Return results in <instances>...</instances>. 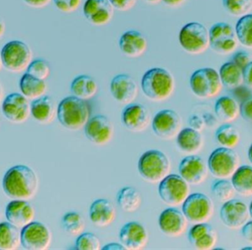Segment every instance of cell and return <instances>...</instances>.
Here are the masks:
<instances>
[{
	"label": "cell",
	"mask_w": 252,
	"mask_h": 250,
	"mask_svg": "<svg viewBox=\"0 0 252 250\" xmlns=\"http://www.w3.org/2000/svg\"><path fill=\"white\" fill-rule=\"evenodd\" d=\"M91 110L87 100L75 96L65 97L58 105L57 118L66 129L78 131L85 127L90 119Z\"/></svg>",
	"instance_id": "3957f363"
},
{
	"label": "cell",
	"mask_w": 252,
	"mask_h": 250,
	"mask_svg": "<svg viewBox=\"0 0 252 250\" xmlns=\"http://www.w3.org/2000/svg\"><path fill=\"white\" fill-rule=\"evenodd\" d=\"M188 220L182 211L175 207L167 208L158 217V227L165 236L177 238L188 229Z\"/></svg>",
	"instance_id": "ac0fdd59"
},
{
	"label": "cell",
	"mask_w": 252,
	"mask_h": 250,
	"mask_svg": "<svg viewBox=\"0 0 252 250\" xmlns=\"http://www.w3.org/2000/svg\"><path fill=\"white\" fill-rule=\"evenodd\" d=\"M241 165L239 155L232 149L219 148L212 152L208 159V168L218 179L232 178Z\"/></svg>",
	"instance_id": "ba28073f"
},
{
	"label": "cell",
	"mask_w": 252,
	"mask_h": 250,
	"mask_svg": "<svg viewBox=\"0 0 252 250\" xmlns=\"http://www.w3.org/2000/svg\"><path fill=\"white\" fill-rule=\"evenodd\" d=\"M5 24H4V21L1 19V16H0V39L2 38L3 35H4V32H5Z\"/></svg>",
	"instance_id": "db71d44e"
},
{
	"label": "cell",
	"mask_w": 252,
	"mask_h": 250,
	"mask_svg": "<svg viewBox=\"0 0 252 250\" xmlns=\"http://www.w3.org/2000/svg\"><path fill=\"white\" fill-rule=\"evenodd\" d=\"M248 156L249 159H250V162H251V164L252 165V143L251 146H250V149H249Z\"/></svg>",
	"instance_id": "9f6ffc18"
},
{
	"label": "cell",
	"mask_w": 252,
	"mask_h": 250,
	"mask_svg": "<svg viewBox=\"0 0 252 250\" xmlns=\"http://www.w3.org/2000/svg\"><path fill=\"white\" fill-rule=\"evenodd\" d=\"M53 1L58 10L64 13L76 11L82 3V0H53Z\"/></svg>",
	"instance_id": "7bdbcfd3"
},
{
	"label": "cell",
	"mask_w": 252,
	"mask_h": 250,
	"mask_svg": "<svg viewBox=\"0 0 252 250\" xmlns=\"http://www.w3.org/2000/svg\"><path fill=\"white\" fill-rule=\"evenodd\" d=\"M235 191L243 196H252V167L240 166L232 177Z\"/></svg>",
	"instance_id": "e575fe53"
},
{
	"label": "cell",
	"mask_w": 252,
	"mask_h": 250,
	"mask_svg": "<svg viewBox=\"0 0 252 250\" xmlns=\"http://www.w3.org/2000/svg\"><path fill=\"white\" fill-rule=\"evenodd\" d=\"M31 115L36 122L48 125L57 118L58 105L53 97L44 95L31 102Z\"/></svg>",
	"instance_id": "4316f807"
},
{
	"label": "cell",
	"mask_w": 252,
	"mask_h": 250,
	"mask_svg": "<svg viewBox=\"0 0 252 250\" xmlns=\"http://www.w3.org/2000/svg\"><path fill=\"white\" fill-rule=\"evenodd\" d=\"M148 3H150V4H158V3L161 2L162 0H145Z\"/></svg>",
	"instance_id": "11a10c76"
},
{
	"label": "cell",
	"mask_w": 252,
	"mask_h": 250,
	"mask_svg": "<svg viewBox=\"0 0 252 250\" xmlns=\"http://www.w3.org/2000/svg\"><path fill=\"white\" fill-rule=\"evenodd\" d=\"M22 247L27 250H46L51 245L52 233L47 226L32 221L21 230Z\"/></svg>",
	"instance_id": "4fadbf2b"
},
{
	"label": "cell",
	"mask_w": 252,
	"mask_h": 250,
	"mask_svg": "<svg viewBox=\"0 0 252 250\" xmlns=\"http://www.w3.org/2000/svg\"><path fill=\"white\" fill-rule=\"evenodd\" d=\"M249 209H250V217L252 219V202L250 204V206L249 207Z\"/></svg>",
	"instance_id": "680465c9"
},
{
	"label": "cell",
	"mask_w": 252,
	"mask_h": 250,
	"mask_svg": "<svg viewBox=\"0 0 252 250\" xmlns=\"http://www.w3.org/2000/svg\"><path fill=\"white\" fill-rule=\"evenodd\" d=\"M216 138L222 147L234 149L241 140V134L238 130L230 124L220 125L216 132Z\"/></svg>",
	"instance_id": "d590c367"
},
{
	"label": "cell",
	"mask_w": 252,
	"mask_h": 250,
	"mask_svg": "<svg viewBox=\"0 0 252 250\" xmlns=\"http://www.w3.org/2000/svg\"><path fill=\"white\" fill-rule=\"evenodd\" d=\"M241 115L247 122L252 124V95L247 97L240 105Z\"/></svg>",
	"instance_id": "ee69618b"
},
{
	"label": "cell",
	"mask_w": 252,
	"mask_h": 250,
	"mask_svg": "<svg viewBox=\"0 0 252 250\" xmlns=\"http://www.w3.org/2000/svg\"><path fill=\"white\" fill-rule=\"evenodd\" d=\"M225 10L235 17H243L252 10V0H223Z\"/></svg>",
	"instance_id": "ab89813d"
},
{
	"label": "cell",
	"mask_w": 252,
	"mask_h": 250,
	"mask_svg": "<svg viewBox=\"0 0 252 250\" xmlns=\"http://www.w3.org/2000/svg\"><path fill=\"white\" fill-rule=\"evenodd\" d=\"M142 92L152 101L162 102L171 97L175 90V80L167 69L152 68L145 72L141 81Z\"/></svg>",
	"instance_id": "7a4b0ae2"
},
{
	"label": "cell",
	"mask_w": 252,
	"mask_h": 250,
	"mask_svg": "<svg viewBox=\"0 0 252 250\" xmlns=\"http://www.w3.org/2000/svg\"><path fill=\"white\" fill-rule=\"evenodd\" d=\"M114 8L120 11H127L136 5L137 0H109Z\"/></svg>",
	"instance_id": "f6af8a7d"
},
{
	"label": "cell",
	"mask_w": 252,
	"mask_h": 250,
	"mask_svg": "<svg viewBox=\"0 0 252 250\" xmlns=\"http://www.w3.org/2000/svg\"><path fill=\"white\" fill-rule=\"evenodd\" d=\"M182 124L180 115L171 109H163L157 112L151 122L154 134L166 140L176 138L182 129Z\"/></svg>",
	"instance_id": "7c38bea8"
},
{
	"label": "cell",
	"mask_w": 252,
	"mask_h": 250,
	"mask_svg": "<svg viewBox=\"0 0 252 250\" xmlns=\"http://www.w3.org/2000/svg\"><path fill=\"white\" fill-rule=\"evenodd\" d=\"M25 4L33 8H44L50 4L53 0H23Z\"/></svg>",
	"instance_id": "681fc988"
},
{
	"label": "cell",
	"mask_w": 252,
	"mask_h": 250,
	"mask_svg": "<svg viewBox=\"0 0 252 250\" xmlns=\"http://www.w3.org/2000/svg\"><path fill=\"white\" fill-rule=\"evenodd\" d=\"M241 234L247 242L252 244V221H248L242 227Z\"/></svg>",
	"instance_id": "f907efd6"
},
{
	"label": "cell",
	"mask_w": 252,
	"mask_h": 250,
	"mask_svg": "<svg viewBox=\"0 0 252 250\" xmlns=\"http://www.w3.org/2000/svg\"><path fill=\"white\" fill-rule=\"evenodd\" d=\"M50 72L51 69L48 62L41 59L32 60L27 69V73L43 81L50 76Z\"/></svg>",
	"instance_id": "60d3db41"
},
{
	"label": "cell",
	"mask_w": 252,
	"mask_h": 250,
	"mask_svg": "<svg viewBox=\"0 0 252 250\" xmlns=\"http://www.w3.org/2000/svg\"><path fill=\"white\" fill-rule=\"evenodd\" d=\"M5 217L10 224L22 229L34 221L35 211L28 201L13 199L6 207Z\"/></svg>",
	"instance_id": "603a6c76"
},
{
	"label": "cell",
	"mask_w": 252,
	"mask_h": 250,
	"mask_svg": "<svg viewBox=\"0 0 252 250\" xmlns=\"http://www.w3.org/2000/svg\"><path fill=\"white\" fill-rule=\"evenodd\" d=\"M117 203L125 212H136L140 208L142 196L135 188L127 186L123 188L118 191Z\"/></svg>",
	"instance_id": "836d02e7"
},
{
	"label": "cell",
	"mask_w": 252,
	"mask_h": 250,
	"mask_svg": "<svg viewBox=\"0 0 252 250\" xmlns=\"http://www.w3.org/2000/svg\"><path fill=\"white\" fill-rule=\"evenodd\" d=\"M187 0H162L166 5L170 7H179L185 4Z\"/></svg>",
	"instance_id": "816d5d0a"
},
{
	"label": "cell",
	"mask_w": 252,
	"mask_h": 250,
	"mask_svg": "<svg viewBox=\"0 0 252 250\" xmlns=\"http://www.w3.org/2000/svg\"><path fill=\"white\" fill-rule=\"evenodd\" d=\"M158 195L161 200L170 207L182 205L189 195V184L178 174H169L160 182Z\"/></svg>",
	"instance_id": "30bf717a"
},
{
	"label": "cell",
	"mask_w": 252,
	"mask_h": 250,
	"mask_svg": "<svg viewBox=\"0 0 252 250\" xmlns=\"http://www.w3.org/2000/svg\"><path fill=\"white\" fill-rule=\"evenodd\" d=\"M101 250H126L125 247L121 243H110L105 245Z\"/></svg>",
	"instance_id": "f5cc1de1"
},
{
	"label": "cell",
	"mask_w": 252,
	"mask_h": 250,
	"mask_svg": "<svg viewBox=\"0 0 252 250\" xmlns=\"http://www.w3.org/2000/svg\"><path fill=\"white\" fill-rule=\"evenodd\" d=\"M2 62H1V55H0V70H1V67H2Z\"/></svg>",
	"instance_id": "91938a15"
},
{
	"label": "cell",
	"mask_w": 252,
	"mask_h": 250,
	"mask_svg": "<svg viewBox=\"0 0 252 250\" xmlns=\"http://www.w3.org/2000/svg\"><path fill=\"white\" fill-rule=\"evenodd\" d=\"M0 126H1V123H0Z\"/></svg>",
	"instance_id": "94428289"
},
{
	"label": "cell",
	"mask_w": 252,
	"mask_h": 250,
	"mask_svg": "<svg viewBox=\"0 0 252 250\" xmlns=\"http://www.w3.org/2000/svg\"><path fill=\"white\" fill-rule=\"evenodd\" d=\"M189 86L193 94L203 99L216 97L223 88L219 72L210 67L195 70L191 75Z\"/></svg>",
	"instance_id": "52a82bcc"
},
{
	"label": "cell",
	"mask_w": 252,
	"mask_h": 250,
	"mask_svg": "<svg viewBox=\"0 0 252 250\" xmlns=\"http://www.w3.org/2000/svg\"><path fill=\"white\" fill-rule=\"evenodd\" d=\"M62 227L65 233L71 236H78L84 233L86 223L81 214L68 212L62 219Z\"/></svg>",
	"instance_id": "8d00e7d4"
},
{
	"label": "cell",
	"mask_w": 252,
	"mask_h": 250,
	"mask_svg": "<svg viewBox=\"0 0 252 250\" xmlns=\"http://www.w3.org/2000/svg\"><path fill=\"white\" fill-rule=\"evenodd\" d=\"M21 246L20 229L8 221L0 223V250H16Z\"/></svg>",
	"instance_id": "1f68e13d"
},
{
	"label": "cell",
	"mask_w": 252,
	"mask_h": 250,
	"mask_svg": "<svg viewBox=\"0 0 252 250\" xmlns=\"http://www.w3.org/2000/svg\"><path fill=\"white\" fill-rule=\"evenodd\" d=\"M179 44L187 53L193 56L203 54L210 47V32L199 22H189L181 29Z\"/></svg>",
	"instance_id": "5b68a950"
},
{
	"label": "cell",
	"mask_w": 252,
	"mask_h": 250,
	"mask_svg": "<svg viewBox=\"0 0 252 250\" xmlns=\"http://www.w3.org/2000/svg\"><path fill=\"white\" fill-rule=\"evenodd\" d=\"M121 120L124 126L133 132L145 131L152 122L151 112L141 103L126 105L121 114Z\"/></svg>",
	"instance_id": "e0dca14e"
},
{
	"label": "cell",
	"mask_w": 252,
	"mask_h": 250,
	"mask_svg": "<svg viewBox=\"0 0 252 250\" xmlns=\"http://www.w3.org/2000/svg\"><path fill=\"white\" fill-rule=\"evenodd\" d=\"M83 11L90 23L98 27L108 25L115 14V8L109 0H87Z\"/></svg>",
	"instance_id": "7402d4cb"
},
{
	"label": "cell",
	"mask_w": 252,
	"mask_h": 250,
	"mask_svg": "<svg viewBox=\"0 0 252 250\" xmlns=\"http://www.w3.org/2000/svg\"><path fill=\"white\" fill-rule=\"evenodd\" d=\"M1 112L9 122L15 124H23L31 115V103L21 93H11L3 100Z\"/></svg>",
	"instance_id": "5bb4252c"
},
{
	"label": "cell",
	"mask_w": 252,
	"mask_h": 250,
	"mask_svg": "<svg viewBox=\"0 0 252 250\" xmlns=\"http://www.w3.org/2000/svg\"><path fill=\"white\" fill-rule=\"evenodd\" d=\"M0 55L3 66L13 73L27 70L32 61V53L29 46L19 40L6 43Z\"/></svg>",
	"instance_id": "8992f818"
},
{
	"label": "cell",
	"mask_w": 252,
	"mask_h": 250,
	"mask_svg": "<svg viewBox=\"0 0 252 250\" xmlns=\"http://www.w3.org/2000/svg\"><path fill=\"white\" fill-rule=\"evenodd\" d=\"M250 62L251 59L250 55L245 51L238 52L232 57V62L242 69H244Z\"/></svg>",
	"instance_id": "bcb514c9"
},
{
	"label": "cell",
	"mask_w": 252,
	"mask_h": 250,
	"mask_svg": "<svg viewBox=\"0 0 252 250\" xmlns=\"http://www.w3.org/2000/svg\"><path fill=\"white\" fill-rule=\"evenodd\" d=\"M119 47L127 57L136 59L145 54L148 48V41L139 31H128L120 38Z\"/></svg>",
	"instance_id": "484cf974"
},
{
	"label": "cell",
	"mask_w": 252,
	"mask_h": 250,
	"mask_svg": "<svg viewBox=\"0 0 252 250\" xmlns=\"http://www.w3.org/2000/svg\"><path fill=\"white\" fill-rule=\"evenodd\" d=\"M171 163L168 156L159 150L142 154L138 162V171L145 181L157 184L170 174Z\"/></svg>",
	"instance_id": "277c9868"
},
{
	"label": "cell",
	"mask_w": 252,
	"mask_h": 250,
	"mask_svg": "<svg viewBox=\"0 0 252 250\" xmlns=\"http://www.w3.org/2000/svg\"><path fill=\"white\" fill-rule=\"evenodd\" d=\"M182 212L192 224L207 223L214 214V204L204 193H192L182 204Z\"/></svg>",
	"instance_id": "9c48e42d"
},
{
	"label": "cell",
	"mask_w": 252,
	"mask_h": 250,
	"mask_svg": "<svg viewBox=\"0 0 252 250\" xmlns=\"http://www.w3.org/2000/svg\"><path fill=\"white\" fill-rule=\"evenodd\" d=\"M219 73L222 84L229 90H235L244 84L243 69L232 62L223 63Z\"/></svg>",
	"instance_id": "d6a6232c"
},
{
	"label": "cell",
	"mask_w": 252,
	"mask_h": 250,
	"mask_svg": "<svg viewBox=\"0 0 252 250\" xmlns=\"http://www.w3.org/2000/svg\"><path fill=\"white\" fill-rule=\"evenodd\" d=\"M215 112L220 122L229 124L238 119L241 115V108L235 99L229 96H223L216 101Z\"/></svg>",
	"instance_id": "f546056e"
},
{
	"label": "cell",
	"mask_w": 252,
	"mask_h": 250,
	"mask_svg": "<svg viewBox=\"0 0 252 250\" xmlns=\"http://www.w3.org/2000/svg\"><path fill=\"white\" fill-rule=\"evenodd\" d=\"M235 189L232 182L226 179H219L212 186V193L220 202H226L233 199Z\"/></svg>",
	"instance_id": "f35d334b"
},
{
	"label": "cell",
	"mask_w": 252,
	"mask_h": 250,
	"mask_svg": "<svg viewBox=\"0 0 252 250\" xmlns=\"http://www.w3.org/2000/svg\"><path fill=\"white\" fill-rule=\"evenodd\" d=\"M75 249L78 250H99L101 249L100 241L92 233H83L77 238Z\"/></svg>",
	"instance_id": "b9f144b4"
},
{
	"label": "cell",
	"mask_w": 252,
	"mask_h": 250,
	"mask_svg": "<svg viewBox=\"0 0 252 250\" xmlns=\"http://www.w3.org/2000/svg\"><path fill=\"white\" fill-rule=\"evenodd\" d=\"M210 47L218 54L233 53L238 46V39L233 27L226 22L214 24L210 31Z\"/></svg>",
	"instance_id": "8fae6325"
},
{
	"label": "cell",
	"mask_w": 252,
	"mask_h": 250,
	"mask_svg": "<svg viewBox=\"0 0 252 250\" xmlns=\"http://www.w3.org/2000/svg\"><path fill=\"white\" fill-rule=\"evenodd\" d=\"M2 188L10 199L31 200L38 192V176L31 167L14 165L4 174Z\"/></svg>",
	"instance_id": "6da1fadb"
},
{
	"label": "cell",
	"mask_w": 252,
	"mask_h": 250,
	"mask_svg": "<svg viewBox=\"0 0 252 250\" xmlns=\"http://www.w3.org/2000/svg\"><path fill=\"white\" fill-rule=\"evenodd\" d=\"M189 125L190 128L201 132L205 126V121L197 115H192L189 118Z\"/></svg>",
	"instance_id": "7dc6e473"
},
{
	"label": "cell",
	"mask_w": 252,
	"mask_h": 250,
	"mask_svg": "<svg viewBox=\"0 0 252 250\" xmlns=\"http://www.w3.org/2000/svg\"><path fill=\"white\" fill-rule=\"evenodd\" d=\"M112 97L118 103L128 105L133 103L139 93L136 81L127 74H119L112 78L110 84Z\"/></svg>",
	"instance_id": "ffe728a7"
},
{
	"label": "cell",
	"mask_w": 252,
	"mask_h": 250,
	"mask_svg": "<svg viewBox=\"0 0 252 250\" xmlns=\"http://www.w3.org/2000/svg\"><path fill=\"white\" fill-rule=\"evenodd\" d=\"M116 208L106 199H99L92 203L89 211L90 221L98 227H106L116 219Z\"/></svg>",
	"instance_id": "d4e9b609"
},
{
	"label": "cell",
	"mask_w": 252,
	"mask_h": 250,
	"mask_svg": "<svg viewBox=\"0 0 252 250\" xmlns=\"http://www.w3.org/2000/svg\"><path fill=\"white\" fill-rule=\"evenodd\" d=\"M3 92L2 89H1V85H0V103H1V100H2Z\"/></svg>",
	"instance_id": "6f0895ef"
},
{
	"label": "cell",
	"mask_w": 252,
	"mask_h": 250,
	"mask_svg": "<svg viewBox=\"0 0 252 250\" xmlns=\"http://www.w3.org/2000/svg\"><path fill=\"white\" fill-rule=\"evenodd\" d=\"M70 90L73 96L87 100L93 98L98 92L97 81L90 75H81L75 77L71 83Z\"/></svg>",
	"instance_id": "f1b7e54d"
},
{
	"label": "cell",
	"mask_w": 252,
	"mask_h": 250,
	"mask_svg": "<svg viewBox=\"0 0 252 250\" xmlns=\"http://www.w3.org/2000/svg\"><path fill=\"white\" fill-rule=\"evenodd\" d=\"M84 128L87 138L96 146H105L110 143L115 133L112 121L103 115L90 118Z\"/></svg>",
	"instance_id": "9a60e30c"
},
{
	"label": "cell",
	"mask_w": 252,
	"mask_h": 250,
	"mask_svg": "<svg viewBox=\"0 0 252 250\" xmlns=\"http://www.w3.org/2000/svg\"><path fill=\"white\" fill-rule=\"evenodd\" d=\"M238 41L244 47L252 49V13L240 18L235 27Z\"/></svg>",
	"instance_id": "74e56055"
},
{
	"label": "cell",
	"mask_w": 252,
	"mask_h": 250,
	"mask_svg": "<svg viewBox=\"0 0 252 250\" xmlns=\"http://www.w3.org/2000/svg\"><path fill=\"white\" fill-rule=\"evenodd\" d=\"M120 242L126 250L145 249L149 241V236L145 227L137 221H130L123 226L119 233Z\"/></svg>",
	"instance_id": "44dd1931"
},
{
	"label": "cell",
	"mask_w": 252,
	"mask_h": 250,
	"mask_svg": "<svg viewBox=\"0 0 252 250\" xmlns=\"http://www.w3.org/2000/svg\"><path fill=\"white\" fill-rule=\"evenodd\" d=\"M220 219L223 224L231 230H238L249 221L250 209L239 199H231L224 202L220 211Z\"/></svg>",
	"instance_id": "2e32d148"
},
{
	"label": "cell",
	"mask_w": 252,
	"mask_h": 250,
	"mask_svg": "<svg viewBox=\"0 0 252 250\" xmlns=\"http://www.w3.org/2000/svg\"><path fill=\"white\" fill-rule=\"evenodd\" d=\"M244 83L252 89V61L243 69Z\"/></svg>",
	"instance_id": "c3c4849f"
},
{
	"label": "cell",
	"mask_w": 252,
	"mask_h": 250,
	"mask_svg": "<svg viewBox=\"0 0 252 250\" xmlns=\"http://www.w3.org/2000/svg\"><path fill=\"white\" fill-rule=\"evenodd\" d=\"M208 165L202 158L197 155H189L181 161L179 175L189 185L202 184L208 177Z\"/></svg>",
	"instance_id": "d6986e66"
},
{
	"label": "cell",
	"mask_w": 252,
	"mask_h": 250,
	"mask_svg": "<svg viewBox=\"0 0 252 250\" xmlns=\"http://www.w3.org/2000/svg\"><path fill=\"white\" fill-rule=\"evenodd\" d=\"M188 240L194 249L210 250L213 249L217 243L218 233L207 223L196 224L189 230Z\"/></svg>",
	"instance_id": "cb8c5ba5"
},
{
	"label": "cell",
	"mask_w": 252,
	"mask_h": 250,
	"mask_svg": "<svg viewBox=\"0 0 252 250\" xmlns=\"http://www.w3.org/2000/svg\"><path fill=\"white\" fill-rule=\"evenodd\" d=\"M176 144L182 152L192 155L201 150L204 139L200 131L189 127L181 130L176 137Z\"/></svg>",
	"instance_id": "83f0119b"
},
{
	"label": "cell",
	"mask_w": 252,
	"mask_h": 250,
	"mask_svg": "<svg viewBox=\"0 0 252 250\" xmlns=\"http://www.w3.org/2000/svg\"><path fill=\"white\" fill-rule=\"evenodd\" d=\"M19 88L25 97L28 100H33L45 95L47 86L45 81L35 78L26 72L21 78Z\"/></svg>",
	"instance_id": "4dcf8cb0"
}]
</instances>
